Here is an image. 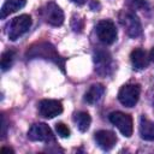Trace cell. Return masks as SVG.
Here are the masks:
<instances>
[{
	"instance_id": "7402d4cb",
	"label": "cell",
	"mask_w": 154,
	"mask_h": 154,
	"mask_svg": "<svg viewBox=\"0 0 154 154\" xmlns=\"http://www.w3.org/2000/svg\"><path fill=\"white\" fill-rule=\"evenodd\" d=\"M6 152H7V153H14L12 148H7V147H2V148H1V153H6Z\"/></svg>"
},
{
	"instance_id": "2e32d148",
	"label": "cell",
	"mask_w": 154,
	"mask_h": 154,
	"mask_svg": "<svg viewBox=\"0 0 154 154\" xmlns=\"http://www.w3.org/2000/svg\"><path fill=\"white\" fill-rule=\"evenodd\" d=\"M73 120H75L78 130L82 131V132L87 131L89 129V126H90V123H91V118H90L89 113L88 112H83V111L82 112H77L75 114V117H73Z\"/></svg>"
},
{
	"instance_id": "ac0fdd59",
	"label": "cell",
	"mask_w": 154,
	"mask_h": 154,
	"mask_svg": "<svg viewBox=\"0 0 154 154\" xmlns=\"http://www.w3.org/2000/svg\"><path fill=\"white\" fill-rule=\"evenodd\" d=\"M128 4L134 10H143L148 6L147 0H128Z\"/></svg>"
},
{
	"instance_id": "7a4b0ae2",
	"label": "cell",
	"mask_w": 154,
	"mask_h": 154,
	"mask_svg": "<svg viewBox=\"0 0 154 154\" xmlns=\"http://www.w3.org/2000/svg\"><path fill=\"white\" fill-rule=\"evenodd\" d=\"M31 26V17L29 14H20L18 17H14L10 24H8V38L12 41H16L22 35H24Z\"/></svg>"
},
{
	"instance_id": "5b68a950",
	"label": "cell",
	"mask_w": 154,
	"mask_h": 154,
	"mask_svg": "<svg viewBox=\"0 0 154 154\" xmlns=\"http://www.w3.org/2000/svg\"><path fill=\"white\" fill-rule=\"evenodd\" d=\"M140 93L141 88L138 84L129 83L120 88L118 93V100L125 107H134L140 99Z\"/></svg>"
},
{
	"instance_id": "52a82bcc",
	"label": "cell",
	"mask_w": 154,
	"mask_h": 154,
	"mask_svg": "<svg viewBox=\"0 0 154 154\" xmlns=\"http://www.w3.org/2000/svg\"><path fill=\"white\" fill-rule=\"evenodd\" d=\"M42 16L45 20L53 26H60L64 23V12L54 2L46 4V6L42 8Z\"/></svg>"
},
{
	"instance_id": "4fadbf2b",
	"label": "cell",
	"mask_w": 154,
	"mask_h": 154,
	"mask_svg": "<svg viewBox=\"0 0 154 154\" xmlns=\"http://www.w3.org/2000/svg\"><path fill=\"white\" fill-rule=\"evenodd\" d=\"M140 135L146 141H154V122L144 116L140 118Z\"/></svg>"
},
{
	"instance_id": "9c48e42d",
	"label": "cell",
	"mask_w": 154,
	"mask_h": 154,
	"mask_svg": "<svg viewBox=\"0 0 154 154\" xmlns=\"http://www.w3.org/2000/svg\"><path fill=\"white\" fill-rule=\"evenodd\" d=\"M95 71L102 76H107L112 72V58L106 51H97L94 54Z\"/></svg>"
},
{
	"instance_id": "e0dca14e",
	"label": "cell",
	"mask_w": 154,
	"mask_h": 154,
	"mask_svg": "<svg viewBox=\"0 0 154 154\" xmlns=\"http://www.w3.org/2000/svg\"><path fill=\"white\" fill-rule=\"evenodd\" d=\"M13 59H14V52L13 51H6L2 53L1 55V70L2 71H6L11 67L12 63H13Z\"/></svg>"
},
{
	"instance_id": "9a60e30c",
	"label": "cell",
	"mask_w": 154,
	"mask_h": 154,
	"mask_svg": "<svg viewBox=\"0 0 154 154\" xmlns=\"http://www.w3.org/2000/svg\"><path fill=\"white\" fill-rule=\"evenodd\" d=\"M26 4V0H6L1 7V19H5L13 12L23 8Z\"/></svg>"
},
{
	"instance_id": "8992f818",
	"label": "cell",
	"mask_w": 154,
	"mask_h": 154,
	"mask_svg": "<svg viewBox=\"0 0 154 154\" xmlns=\"http://www.w3.org/2000/svg\"><path fill=\"white\" fill-rule=\"evenodd\" d=\"M96 35L99 37V40L105 43V45H112L116 40H117V29L116 25L113 24V22L111 20H100L96 24Z\"/></svg>"
},
{
	"instance_id": "44dd1931",
	"label": "cell",
	"mask_w": 154,
	"mask_h": 154,
	"mask_svg": "<svg viewBox=\"0 0 154 154\" xmlns=\"http://www.w3.org/2000/svg\"><path fill=\"white\" fill-rule=\"evenodd\" d=\"M73 4H76V5H78V6H83L85 2H87V0H71Z\"/></svg>"
},
{
	"instance_id": "7c38bea8",
	"label": "cell",
	"mask_w": 154,
	"mask_h": 154,
	"mask_svg": "<svg viewBox=\"0 0 154 154\" xmlns=\"http://www.w3.org/2000/svg\"><path fill=\"white\" fill-rule=\"evenodd\" d=\"M130 60L134 69L136 70H143L149 64V58L147 57L146 51H143L142 48H135L130 54Z\"/></svg>"
},
{
	"instance_id": "277c9868",
	"label": "cell",
	"mask_w": 154,
	"mask_h": 154,
	"mask_svg": "<svg viewBox=\"0 0 154 154\" xmlns=\"http://www.w3.org/2000/svg\"><path fill=\"white\" fill-rule=\"evenodd\" d=\"M108 119L125 137H130L132 135L134 124H132V118L130 114L116 111V112L109 113Z\"/></svg>"
},
{
	"instance_id": "8fae6325",
	"label": "cell",
	"mask_w": 154,
	"mask_h": 154,
	"mask_svg": "<svg viewBox=\"0 0 154 154\" xmlns=\"http://www.w3.org/2000/svg\"><path fill=\"white\" fill-rule=\"evenodd\" d=\"M95 141L97 146L103 150H111L117 143V136L108 130H100L95 132Z\"/></svg>"
},
{
	"instance_id": "d6986e66",
	"label": "cell",
	"mask_w": 154,
	"mask_h": 154,
	"mask_svg": "<svg viewBox=\"0 0 154 154\" xmlns=\"http://www.w3.org/2000/svg\"><path fill=\"white\" fill-rule=\"evenodd\" d=\"M55 130H57V132H58V135L60 136V137H69L70 136V129L64 124V123H58L57 125H55Z\"/></svg>"
},
{
	"instance_id": "6da1fadb",
	"label": "cell",
	"mask_w": 154,
	"mask_h": 154,
	"mask_svg": "<svg viewBox=\"0 0 154 154\" xmlns=\"http://www.w3.org/2000/svg\"><path fill=\"white\" fill-rule=\"evenodd\" d=\"M26 57L32 59V58H42L53 61L57 64L61 70H64V59L59 55V53L55 51L54 46L51 45L49 42H38L36 45H32L28 52Z\"/></svg>"
},
{
	"instance_id": "603a6c76",
	"label": "cell",
	"mask_w": 154,
	"mask_h": 154,
	"mask_svg": "<svg viewBox=\"0 0 154 154\" xmlns=\"http://www.w3.org/2000/svg\"><path fill=\"white\" fill-rule=\"evenodd\" d=\"M149 58H150V60L154 63V47H153L152 51H150V55H149Z\"/></svg>"
},
{
	"instance_id": "5bb4252c",
	"label": "cell",
	"mask_w": 154,
	"mask_h": 154,
	"mask_svg": "<svg viewBox=\"0 0 154 154\" xmlns=\"http://www.w3.org/2000/svg\"><path fill=\"white\" fill-rule=\"evenodd\" d=\"M103 94H105V87L102 84L96 83V84H93L89 87V89L84 94V100L88 103H96L97 101L101 100Z\"/></svg>"
},
{
	"instance_id": "ba28073f",
	"label": "cell",
	"mask_w": 154,
	"mask_h": 154,
	"mask_svg": "<svg viewBox=\"0 0 154 154\" xmlns=\"http://www.w3.org/2000/svg\"><path fill=\"white\" fill-rule=\"evenodd\" d=\"M63 112V105L58 100L46 99L38 102V113L47 119H52Z\"/></svg>"
},
{
	"instance_id": "ffe728a7",
	"label": "cell",
	"mask_w": 154,
	"mask_h": 154,
	"mask_svg": "<svg viewBox=\"0 0 154 154\" xmlns=\"http://www.w3.org/2000/svg\"><path fill=\"white\" fill-rule=\"evenodd\" d=\"M99 7H100V4H99L96 0H93L91 4H90V8H91L93 11H99V10H97Z\"/></svg>"
},
{
	"instance_id": "30bf717a",
	"label": "cell",
	"mask_w": 154,
	"mask_h": 154,
	"mask_svg": "<svg viewBox=\"0 0 154 154\" xmlns=\"http://www.w3.org/2000/svg\"><path fill=\"white\" fill-rule=\"evenodd\" d=\"M28 138L31 141H40L46 142L49 140H53V134L51 128L45 123H37L34 124L29 131H28Z\"/></svg>"
},
{
	"instance_id": "3957f363",
	"label": "cell",
	"mask_w": 154,
	"mask_h": 154,
	"mask_svg": "<svg viewBox=\"0 0 154 154\" xmlns=\"http://www.w3.org/2000/svg\"><path fill=\"white\" fill-rule=\"evenodd\" d=\"M119 22L124 26L130 37H138L142 34V25L138 17L131 11H123L119 13Z\"/></svg>"
}]
</instances>
